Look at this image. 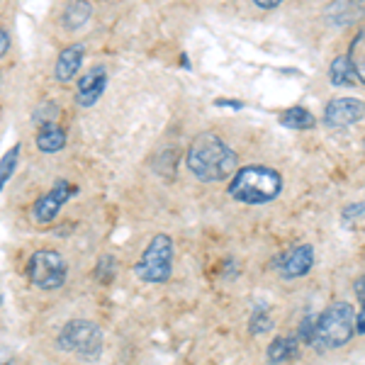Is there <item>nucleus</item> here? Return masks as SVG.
Here are the masks:
<instances>
[{"label": "nucleus", "instance_id": "nucleus-1", "mask_svg": "<svg viewBox=\"0 0 365 365\" xmlns=\"http://www.w3.org/2000/svg\"><path fill=\"white\" fill-rule=\"evenodd\" d=\"M185 163L187 170L202 182L227 180L239 170L237 151L229 149L227 141L217 137L215 132H202L190 141Z\"/></svg>", "mask_w": 365, "mask_h": 365}, {"label": "nucleus", "instance_id": "nucleus-2", "mask_svg": "<svg viewBox=\"0 0 365 365\" xmlns=\"http://www.w3.org/2000/svg\"><path fill=\"white\" fill-rule=\"evenodd\" d=\"M282 175L268 166H244L229 180V197L241 205H268L280 195Z\"/></svg>", "mask_w": 365, "mask_h": 365}, {"label": "nucleus", "instance_id": "nucleus-3", "mask_svg": "<svg viewBox=\"0 0 365 365\" xmlns=\"http://www.w3.org/2000/svg\"><path fill=\"white\" fill-rule=\"evenodd\" d=\"M356 334V312L349 302H331L317 317V339L314 349L334 351L346 346Z\"/></svg>", "mask_w": 365, "mask_h": 365}, {"label": "nucleus", "instance_id": "nucleus-4", "mask_svg": "<svg viewBox=\"0 0 365 365\" xmlns=\"http://www.w3.org/2000/svg\"><path fill=\"white\" fill-rule=\"evenodd\" d=\"M134 273L141 282H168L173 275V239L168 234H156L141 253Z\"/></svg>", "mask_w": 365, "mask_h": 365}, {"label": "nucleus", "instance_id": "nucleus-5", "mask_svg": "<svg viewBox=\"0 0 365 365\" xmlns=\"http://www.w3.org/2000/svg\"><path fill=\"white\" fill-rule=\"evenodd\" d=\"M56 346L66 353H76L83 361H98L103 353V331L91 319H71L58 331Z\"/></svg>", "mask_w": 365, "mask_h": 365}, {"label": "nucleus", "instance_id": "nucleus-6", "mask_svg": "<svg viewBox=\"0 0 365 365\" xmlns=\"http://www.w3.org/2000/svg\"><path fill=\"white\" fill-rule=\"evenodd\" d=\"M66 275H68L66 258L58 251L51 249L34 251L27 263V278L39 290H58L66 282Z\"/></svg>", "mask_w": 365, "mask_h": 365}, {"label": "nucleus", "instance_id": "nucleus-7", "mask_svg": "<svg viewBox=\"0 0 365 365\" xmlns=\"http://www.w3.org/2000/svg\"><path fill=\"white\" fill-rule=\"evenodd\" d=\"M76 190H78V187H76L71 180H66V178L56 180L54 185H51V190L44 192V195L34 202V207H32L34 222H39V225H49V222H54L63 205L76 195Z\"/></svg>", "mask_w": 365, "mask_h": 365}, {"label": "nucleus", "instance_id": "nucleus-8", "mask_svg": "<svg viewBox=\"0 0 365 365\" xmlns=\"http://www.w3.org/2000/svg\"><path fill=\"white\" fill-rule=\"evenodd\" d=\"M365 117V103L358 98H334L324 110V125L327 127H351Z\"/></svg>", "mask_w": 365, "mask_h": 365}, {"label": "nucleus", "instance_id": "nucleus-9", "mask_svg": "<svg viewBox=\"0 0 365 365\" xmlns=\"http://www.w3.org/2000/svg\"><path fill=\"white\" fill-rule=\"evenodd\" d=\"M105 86H108V68L103 63H98L91 71H86L78 78V83H76V105L93 108L105 93Z\"/></svg>", "mask_w": 365, "mask_h": 365}, {"label": "nucleus", "instance_id": "nucleus-10", "mask_svg": "<svg viewBox=\"0 0 365 365\" xmlns=\"http://www.w3.org/2000/svg\"><path fill=\"white\" fill-rule=\"evenodd\" d=\"M278 266H280L282 278H287V280L302 278V275H307L312 266H314V249H312L309 244H299L282 258Z\"/></svg>", "mask_w": 365, "mask_h": 365}, {"label": "nucleus", "instance_id": "nucleus-11", "mask_svg": "<svg viewBox=\"0 0 365 365\" xmlns=\"http://www.w3.org/2000/svg\"><path fill=\"white\" fill-rule=\"evenodd\" d=\"M83 44H68L61 49V54L56 58V66H54V78L58 83H68L73 81V76L78 73L81 66H83Z\"/></svg>", "mask_w": 365, "mask_h": 365}, {"label": "nucleus", "instance_id": "nucleus-12", "mask_svg": "<svg viewBox=\"0 0 365 365\" xmlns=\"http://www.w3.org/2000/svg\"><path fill=\"white\" fill-rule=\"evenodd\" d=\"M365 13V0H334L327 5V17L334 25H349Z\"/></svg>", "mask_w": 365, "mask_h": 365}, {"label": "nucleus", "instance_id": "nucleus-13", "mask_svg": "<svg viewBox=\"0 0 365 365\" xmlns=\"http://www.w3.org/2000/svg\"><path fill=\"white\" fill-rule=\"evenodd\" d=\"M66 146V129L58 122H49L37 129V149L42 154H56Z\"/></svg>", "mask_w": 365, "mask_h": 365}, {"label": "nucleus", "instance_id": "nucleus-14", "mask_svg": "<svg viewBox=\"0 0 365 365\" xmlns=\"http://www.w3.org/2000/svg\"><path fill=\"white\" fill-rule=\"evenodd\" d=\"M297 356H299V339L297 336H275L266 351V358L270 365L295 361Z\"/></svg>", "mask_w": 365, "mask_h": 365}, {"label": "nucleus", "instance_id": "nucleus-15", "mask_svg": "<svg viewBox=\"0 0 365 365\" xmlns=\"http://www.w3.org/2000/svg\"><path fill=\"white\" fill-rule=\"evenodd\" d=\"M91 15H93V5L88 0H71L61 15V22L66 29H81L91 20Z\"/></svg>", "mask_w": 365, "mask_h": 365}, {"label": "nucleus", "instance_id": "nucleus-16", "mask_svg": "<svg viewBox=\"0 0 365 365\" xmlns=\"http://www.w3.org/2000/svg\"><path fill=\"white\" fill-rule=\"evenodd\" d=\"M329 81L336 88H353L356 86V71H353L349 56H336L329 66Z\"/></svg>", "mask_w": 365, "mask_h": 365}, {"label": "nucleus", "instance_id": "nucleus-17", "mask_svg": "<svg viewBox=\"0 0 365 365\" xmlns=\"http://www.w3.org/2000/svg\"><path fill=\"white\" fill-rule=\"evenodd\" d=\"M346 56H349L351 66L356 71V78L361 81V83H365V29H361V32L353 37L351 49Z\"/></svg>", "mask_w": 365, "mask_h": 365}, {"label": "nucleus", "instance_id": "nucleus-18", "mask_svg": "<svg viewBox=\"0 0 365 365\" xmlns=\"http://www.w3.org/2000/svg\"><path fill=\"white\" fill-rule=\"evenodd\" d=\"M280 122H282V127H287V129H312L314 127V115H312L309 110L295 105V108L282 113Z\"/></svg>", "mask_w": 365, "mask_h": 365}, {"label": "nucleus", "instance_id": "nucleus-19", "mask_svg": "<svg viewBox=\"0 0 365 365\" xmlns=\"http://www.w3.org/2000/svg\"><path fill=\"white\" fill-rule=\"evenodd\" d=\"M17 156H20V144H15L13 149H8L5 151V156L0 158V190H3V185L10 180V175L15 173Z\"/></svg>", "mask_w": 365, "mask_h": 365}, {"label": "nucleus", "instance_id": "nucleus-20", "mask_svg": "<svg viewBox=\"0 0 365 365\" xmlns=\"http://www.w3.org/2000/svg\"><path fill=\"white\" fill-rule=\"evenodd\" d=\"M273 329V319H270L268 312H253V317L249 319V331L253 336H261V334H268Z\"/></svg>", "mask_w": 365, "mask_h": 365}, {"label": "nucleus", "instance_id": "nucleus-21", "mask_svg": "<svg viewBox=\"0 0 365 365\" xmlns=\"http://www.w3.org/2000/svg\"><path fill=\"white\" fill-rule=\"evenodd\" d=\"M297 339L302 341V344H309L314 346V339H317V317L314 314H307L299 324V331H297Z\"/></svg>", "mask_w": 365, "mask_h": 365}, {"label": "nucleus", "instance_id": "nucleus-22", "mask_svg": "<svg viewBox=\"0 0 365 365\" xmlns=\"http://www.w3.org/2000/svg\"><path fill=\"white\" fill-rule=\"evenodd\" d=\"M115 273H117V263L113 256H103L98 261V268H96V275L100 282H113L115 280Z\"/></svg>", "mask_w": 365, "mask_h": 365}, {"label": "nucleus", "instance_id": "nucleus-23", "mask_svg": "<svg viewBox=\"0 0 365 365\" xmlns=\"http://www.w3.org/2000/svg\"><path fill=\"white\" fill-rule=\"evenodd\" d=\"M56 115H58V105L56 103H42L39 110L34 113V125L42 127V125H49V122H56Z\"/></svg>", "mask_w": 365, "mask_h": 365}, {"label": "nucleus", "instance_id": "nucleus-24", "mask_svg": "<svg viewBox=\"0 0 365 365\" xmlns=\"http://www.w3.org/2000/svg\"><path fill=\"white\" fill-rule=\"evenodd\" d=\"M341 217H344V222L365 220V200H361V202H351L349 207H344Z\"/></svg>", "mask_w": 365, "mask_h": 365}, {"label": "nucleus", "instance_id": "nucleus-25", "mask_svg": "<svg viewBox=\"0 0 365 365\" xmlns=\"http://www.w3.org/2000/svg\"><path fill=\"white\" fill-rule=\"evenodd\" d=\"M356 334H365V297L361 299V314H356Z\"/></svg>", "mask_w": 365, "mask_h": 365}, {"label": "nucleus", "instance_id": "nucleus-26", "mask_svg": "<svg viewBox=\"0 0 365 365\" xmlns=\"http://www.w3.org/2000/svg\"><path fill=\"white\" fill-rule=\"evenodd\" d=\"M8 49H10V34L5 32L3 27H0V56L8 54Z\"/></svg>", "mask_w": 365, "mask_h": 365}, {"label": "nucleus", "instance_id": "nucleus-27", "mask_svg": "<svg viewBox=\"0 0 365 365\" xmlns=\"http://www.w3.org/2000/svg\"><path fill=\"white\" fill-rule=\"evenodd\" d=\"M253 3H256L261 10H273V8H278L282 0H253Z\"/></svg>", "mask_w": 365, "mask_h": 365}, {"label": "nucleus", "instance_id": "nucleus-28", "mask_svg": "<svg viewBox=\"0 0 365 365\" xmlns=\"http://www.w3.org/2000/svg\"><path fill=\"white\" fill-rule=\"evenodd\" d=\"M353 290H356L358 299H363V297H365V275H363V278H358L356 282H353Z\"/></svg>", "mask_w": 365, "mask_h": 365}, {"label": "nucleus", "instance_id": "nucleus-29", "mask_svg": "<svg viewBox=\"0 0 365 365\" xmlns=\"http://www.w3.org/2000/svg\"><path fill=\"white\" fill-rule=\"evenodd\" d=\"M0 3H3V0H0Z\"/></svg>", "mask_w": 365, "mask_h": 365}]
</instances>
